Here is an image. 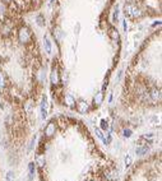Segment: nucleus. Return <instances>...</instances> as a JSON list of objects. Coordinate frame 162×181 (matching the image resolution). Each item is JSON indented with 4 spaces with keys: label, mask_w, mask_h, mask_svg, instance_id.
<instances>
[{
    "label": "nucleus",
    "mask_w": 162,
    "mask_h": 181,
    "mask_svg": "<svg viewBox=\"0 0 162 181\" xmlns=\"http://www.w3.org/2000/svg\"><path fill=\"white\" fill-rule=\"evenodd\" d=\"M18 41L23 45H27L32 41V32L30 31L28 27L26 26H22L19 29H18Z\"/></svg>",
    "instance_id": "f257e3e1"
},
{
    "label": "nucleus",
    "mask_w": 162,
    "mask_h": 181,
    "mask_svg": "<svg viewBox=\"0 0 162 181\" xmlns=\"http://www.w3.org/2000/svg\"><path fill=\"white\" fill-rule=\"evenodd\" d=\"M124 12H125V16H128L129 18H133V19L139 18V17H142V16H143L142 10H140L139 8H137V7H135L134 4H131V3L125 4Z\"/></svg>",
    "instance_id": "f03ea898"
},
{
    "label": "nucleus",
    "mask_w": 162,
    "mask_h": 181,
    "mask_svg": "<svg viewBox=\"0 0 162 181\" xmlns=\"http://www.w3.org/2000/svg\"><path fill=\"white\" fill-rule=\"evenodd\" d=\"M50 80L54 85H57L60 83V74H59V68L56 65L52 66L51 69V73H50Z\"/></svg>",
    "instance_id": "7ed1b4c3"
},
{
    "label": "nucleus",
    "mask_w": 162,
    "mask_h": 181,
    "mask_svg": "<svg viewBox=\"0 0 162 181\" xmlns=\"http://www.w3.org/2000/svg\"><path fill=\"white\" fill-rule=\"evenodd\" d=\"M75 103H77V111H78L79 114H86V112H88L90 105H88L84 100H80V101H78V102H75Z\"/></svg>",
    "instance_id": "20e7f679"
},
{
    "label": "nucleus",
    "mask_w": 162,
    "mask_h": 181,
    "mask_svg": "<svg viewBox=\"0 0 162 181\" xmlns=\"http://www.w3.org/2000/svg\"><path fill=\"white\" fill-rule=\"evenodd\" d=\"M55 131H56V124H55L54 121H51L50 124L46 125V128H45V135H46L47 138L52 137V135L55 134Z\"/></svg>",
    "instance_id": "39448f33"
},
{
    "label": "nucleus",
    "mask_w": 162,
    "mask_h": 181,
    "mask_svg": "<svg viewBox=\"0 0 162 181\" xmlns=\"http://www.w3.org/2000/svg\"><path fill=\"white\" fill-rule=\"evenodd\" d=\"M46 116H47V98L46 96H43L41 101V119L45 120Z\"/></svg>",
    "instance_id": "423d86ee"
},
{
    "label": "nucleus",
    "mask_w": 162,
    "mask_h": 181,
    "mask_svg": "<svg viewBox=\"0 0 162 181\" xmlns=\"http://www.w3.org/2000/svg\"><path fill=\"white\" fill-rule=\"evenodd\" d=\"M64 105H66L68 107L75 106V98H74L71 95H65V96H64Z\"/></svg>",
    "instance_id": "0eeeda50"
},
{
    "label": "nucleus",
    "mask_w": 162,
    "mask_h": 181,
    "mask_svg": "<svg viewBox=\"0 0 162 181\" xmlns=\"http://www.w3.org/2000/svg\"><path fill=\"white\" fill-rule=\"evenodd\" d=\"M149 97H151V101H159L161 100V93H159V89H152V92L149 93Z\"/></svg>",
    "instance_id": "6e6552de"
},
{
    "label": "nucleus",
    "mask_w": 162,
    "mask_h": 181,
    "mask_svg": "<svg viewBox=\"0 0 162 181\" xmlns=\"http://www.w3.org/2000/svg\"><path fill=\"white\" fill-rule=\"evenodd\" d=\"M148 150H149V147H147V145H139V147H137L135 153L138 156H143V154H147Z\"/></svg>",
    "instance_id": "1a4fd4ad"
},
{
    "label": "nucleus",
    "mask_w": 162,
    "mask_h": 181,
    "mask_svg": "<svg viewBox=\"0 0 162 181\" xmlns=\"http://www.w3.org/2000/svg\"><path fill=\"white\" fill-rule=\"evenodd\" d=\"M43 45H45V51H46V54H51L52 46H51V41H50V38H49L47 36L43 38Z\"/></svg>",
    "instance_id": "9d476101"
},
{
    "label": "nucleus",
    "mask_w": 162,
    "mask_h": 181,
    "mask_svg": "<svg viewBox=\"0 0 162 181\" xmlns=\"http://www.w3.org/2000/svg\"><path fill=\"white\" fill-rule=\"evenodd\" d=\"M36 23H37V26H40V27H45V26H46L45 17H43L42 14H37V16H36Z\"/></svg>",
    "instance_id": "9b49d317"
},
{
    "label": "nucleus",
    "mask_w": 162,
    "mask_h": 181,
    "mask_svg": "<svg viewBox=\"0 0 162 181\" xmlns=\"http://www.w3.org/2000/svg\"><path fill=\"white\" fill-rule=\"evenodd\" d=\"M93 101H95V105L100 106V105L102 103V101H104V93H102V92H98V93H96V96H95Z\"/></svg>",
    "instance_id": "f8f14e48"
},
{
    "label": "nucleus",
    "mask_w": 162,
    "mask_h": 181,
    "mask_svg": "<svg viewBox=\"0 0 162 181\" xmlns=\"http://www.w3.org/2000/svg\"><path fill=\"white\" fill-rule=\"evenodd\" d=\"M7 4L3 2V0H0V18H4V16L7 14Z\"/></svg>",
    "instance_id": "ddd939ff"
},
{
    "label": "nucleus",
    "mask_w": 162,
    "mask_h": 181,
    "mask_svg": "<svg viewBox=\"0 0 162 181\" xmlns=\"http://www.w3.org/2000/svg\"><path fill=\"white\" fill-rule=\"evenodd\" d=\"M109 36H110L112 40H115V41L119 40V33H117V31H116L115 28H111V29L109 31Z\"/></svg>",
    "instance_id": "4468645a"
},
{
    "label": "nucleus",
    "mask_w": 162,
    "mask_h": 181,
    "mask_svg": "<svg viewBox=\"0 0 162 181\" xmlns=\"http://www.w3.org/2000/svg\"><path fill=\"white\" fill-rule=\"evenodd\" d=\"M119 7L116 5L115 7V9H114V13H112V22L114 23H117V21H119Z\"/></svg>",
    "instance_id": "2eb2a0df"
},
{
    "label": "nucleus",
    "mask_w": 162,
    "mask_h": 181,
    "mask_svg": "<svg viewBox=\"0 0 162 181\" xmlns=\"http://www.w3.org/2000/svg\"><path fill=\"white\" fill-rule=\"evenodd\" d=\"M4 88H5V77L2 73V70H0V92H2Z\"/></svg>",
    "instance_id": "dca6fc26"
},
{
    "label": "nucleus",
    "mask_w": 162,
    "mask_h": 181,
    "mask_svg": "<svg viewBox=\"0 0 162 181\" xmlns=\"http://www.w3.org/2000/svg\"><path fill=\"white\" fill-rule=\"evenodd\" d=\"M95 133H96V135H97V137H98L100 139H102V140L105 139V135H104V133L101 131V129H98V128H96V129H95Z\"/></svg>",
    "instance_id": "f3484780"
},
{
    "label": "nucleus",
    "mask_w": 162,
    "mask_h": 181,
    "mask_svg": "<svg viewBox=\"0 0 162 181\" xmlns=\"http://www.w3.org/2000/svg\"><path fill=\"white\" fill-rule=\"evenodd\" d=\"M33 173H35V163H30V180L33 178Z\"/></svg>",
    "instance_id": "a211bd4d"
},
{
    "label": "nucleus",
    "mask_w": 162,
    "mask_h": 181,
    "mask_svg": "<svg viewBox=\"0 0 162 181\" xmlns=\"http://www.w3.org/2000/svg\"><path fill=\"white\" fill-rule=\"evenodd\" d=\"M130 164H131V156H130V154H126V157H125V166L129 167Z\"/></svg>",
    "instance_id": "6ab92c4d"
},
{
    "label": "nucleus",
    "mask_w": 162,
    "mask_h": 181,
    "mask_svg": "<svg viewBox=\"0 0 162 181\" xmlns=\"http://www.w3.org/2000/svg\"><path fill=\"white\" fill-rule=\"evenodd\" d=\"M123 135H124L125 138H130V137H131V130H130V129H125V130L123 131Z\"/></svg>",
    "instance_id": "aec40b11"
},
{
    "label": "nucleus",
    "mask_w": 162,
    "mask_h": 181,
    "mask_svg": "<svg viewBox=\"0 0 162 181\" xmlns=\"http://www.w3.org/2000/svg\"><path fill=\"white\" fill-rule=\"evenodd\" d=\"M30 2L32 3V5H33L35 8H37V7L41 5V2H42V0H30Z\"/></svg>",
    "instance_id": "412c9836"
},
{
    "label": "nucleus",
    "mask_w": 162,
    "mask_h": 181,
    "mask_svg": "<svg viewBox=\"0 0 162 181\" xmlns=\"http://www.w3.org/2000/svg\"><path fill=\"white\" fill-rule=\"evenodd\" d=\"M7 181H14V175H13V172H8V175H7Z\"/></svg>",
    "instance_id": "4be33fe9"
},
{
    "label": "nucleus",
    "mask_w": 162,
    "mask_h": 181,
    "mask_svg": "<svg viewBox=\"0 0 162 181\" xmlns=\"http://www.w3.org/2000/svg\"><path fill=\"white\" fill-rule=\"evenodd\" d=\"M101 126H102V129H106V130H107V129H109L107 121H106V120H102V121H101Z\"/></svg>",
    "instance_id": "5701e85b"
},
{
    "label": "nucleus",
    "mask_w": 162,
    "mask_h": 181,
    "mask_svg": "<svg viewBox=\"0 0 162 181\" xmlns=\"http://www.w3.org/2000/svg\"><path fill=\"white\" fill-rule=\"evenodd\" d=\"M123 29H124V32L128 31V23H126V19L123 21Z\"/></svg>",
    "instance_id": "b1692460"
},
{
    "label": "nucleus",
    "mask_w": 162,
    "mask_h": 181,
    "mask_svg": "<svg viewBox=\"0 0 162 181\" xmlns=\"http://www.w3.org/2000/svg\"><path fill=\"white\" fill-rule=\"evenodd\" d=\"M3 2H4L5 4H10V3L13 2V0H3Z\"/></svg>",
    "instance_id": "393cba45"
},
{
    "label": "nucleus",
    "mask_w": 162,
    "mask_h": 181,
    "mask_svg": "<svg viewBox=\"0 0 162 181\" xmlns=\"http://www.w3.org/2000/svg\"><path fill=\"white\" fill-rule=\"evenodd\" d=\"M52 3H55V0H51V4H52Z\"/></svg>",
    "instance_id": "a878e982"
}]
</instances>
